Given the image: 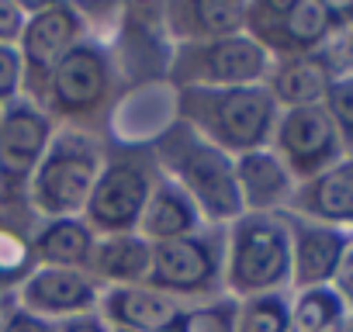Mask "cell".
Here are the masks:
<instances>
[{
  "mask_svg": "<svg viewBox=\"0 0 353 332\" xmlns=\"http://www.w3.org/2000/svg\"><path fill=\"white\" fill-rule=\"evenodd\" d=\"M277 101L267 83L256 87H184L173 90V118L198 132L225 156L267 149L277 125Z\"/></svg>",
  "mask_w": 353,
  "mask_h": 332,
  "instance_id": "cell-1",
  "label": "cell"
},
{
  "mask_svg": "<svg viewBox=\"0 0 353 332\" xmlns=\"http://www.w3.org/2000/svg\"><path fill=\"white\" fill-rule=\"evenodd\" d=\"M156 166L166 180H173L201 211L205 225L229 229L236 218H243L239 191H236V166L232 156L205 142L198 132H191L184 121H170L152 142H149Z\"/></svg>",
  "mask_w": 353,
  "mask_h": 332,
  "instance_id": "cell-2",
  "label": "cell"
},
{
  "mask_svg": "<svg viewBox=\"0 0 353 332\" xmlns=\"http://www.w3.org/2000/svg\"><path fill=\"white\" fill-rule=\"evenodd\" d=\"M104 163V138L90 128L56 125L42 163L25 194V208L35 222L52 218H80L94 180Z\"/></svg>",
  "mask_w": 353,
  "mask_h": 332,
  "instance_id": "cell-3",
  "label": "cell"
},
{
  "mask_svg": "<svg viewBox=\"0 0 353 332\" xmlns=\"http://www.w3.org/2000/svg\"><path fill=\"white\" fill-rule=\"evenodd\" d=\"M156 177L159 166L149 142L104 138V163L80 218L94 229L97 239L135 232Z\"/></svg>",
  "mask_w": 353,
  "mask_h": 332,
  "instance_id": "cell-4",
  "label": "cell"
},
{
  "mask_svg": "<svg viewBox=\"0 0 353 332\" xmlns=\"http://www.w3.org/2000/svg\"><path fill=\"white\" fill-rule=\"evenodd\" d=\"M291 291V236L281 215H243L225 229V294L236 301Z\"/></svg>",
  "mask_w": 353,
  "mask_h": 332,
  "instance_id": "cell-5",
  "label": "cell"
},
{
  "mask_svg": "<svg viewBox=\"0 0 353 332\" xmlns=\"http://www.w3.org/2000/svg\"><path fill=\"white\" fill-rule=\"evenodd\" d=\"M118 87H121V80H118L108 42L97 39V35H87L56 66V73L49 80V90H46L42 111L56 125L90 128V121L97 114L111 111V101H114Z\"/></svg>",
  "mask_w": 353,
  "mask_h": 332,
  "instance_id": "cell-6",
  "label": "cell"
},
{
  "mask_svg": "<svg viewBox=\"0 0 353 332\" xmlns=\"http://www.w3.org/2000/svg\"><path fill=\"white\" fill-rule=\"evenodd\" d=\"M149 287L181 301L205 304L225 294V229L205 225L194 236L156 242L149 263Z\"/></svg>",
  "mask_w": 353,
  "mask_h": 332,
  "instance_id": "cell-7",
  "label": "cell"
},
{
  "mask_svg": "<svg viewBox=\"0 0 353 332\" xmlns=\"http://www.w3.org/2000/svg\"><path fill=\"white\" fill-rule=\"evenodd\" d=\"M274 59L246 35L212 39V42H181L170 49L166 66V87H256L267 83Z\"/></svg>",
  "mask_w": 353,
  "mask_h": 332,
  "instance_id": "cell-8",
  "label": "cell"
},
{
  "mask_svg": "<svg viewBox=\"0 0 353 332\" xmlns=\"http://www.w3.org/2000/svg\"><path fill=\"white\" fill-rule=\"evenodd\" d=\"M21 8H25V28L18 39L25 66L21 97L42 107L56 66L66 59L73 45H80L90 35V28L77 4H21Z\"/></svg>",
  "mask_w": 353,
  "mask_h": 332,
  "instance_id": "cell-9",
  "label": "cell"
},
{
  "mask_svg": "<svg viewBox=\"0 0 353 332\" xmlns=\"http://www.w3.org/2000/svg\"><path fill=\"white\" fill-rule=\"evenodd\" d=\"M246 35L274 63L322 52L336 39L325 0H256V4H246Z\"/></svg>",
  "mask_w": 353,
  "mask_h": 332,
  "instance_id": "cell-10",
  "label": "cell"
},
{
  "mask_svg": "<svg viewBox=\"0 0 353 332\" xmlns=\"http://www.w3.org/2000/svg\"><path fill=\"white\" fill-rule=\"evenodd\" d=\"M56 132V121L32 101H14L0 114V211H25V194L35 177V166L46 156V145Z\"/></svg>",
  "mask_w": 353,
  "mask_h": 332,
  "instance_id": "cell-11",
  "label": "cell"
},
{
  "mask_svg": "<svg viewBox=\"0 0 353 332\" xmlns=\"http://www.w3.org/2000/svg\"><path fill=\"white\" fill-rule=\"evenodd\" d=\"M270 149L288 166L294 184H305V180L319 177L336 159H343L336 125H332V118L322 104L281 111L277 125H274V135H270Z\"/></svg>",
  "mask_w": 353,
  "mask_h": 332,
  "instance_id": "cell-12",
  "label": "cell"
},
{
  "mask_svg": "<svg viewBox=\"0 0 353 332\" xmlns=\"http://www.w3.org/2000/svg\"><path fill=\"white\" fill-rule=\"evenodd\" d=\"M101 284L87 270H63V267H35L18 287L4 291L14 304L49 322H66L77 315L97 311Z\"/></svg>",
  "mask_w": 353,
  "mask_h": 332,
  "instance_id": "cell-13",
  "label": "cell"
},
{
  "mask_svg": "<svg viewBox=\"0 0 353 332\" xmlns=\"http://www.w3.org/2000/svg\"><path fill=\"white\" fill-rule=\"evenodd\" d=\"M284 222H288V236H291V291L329 287L346 246L353 242V232L305 222L288 211H284Z\"/></svg>",
  "mask_w": 353,
  "mask_h": 332,
  "instance_id": "cell-14",
  "label": "cell"
},
{
  "mask_svg": "<svg viewBox=\"0 0 353 332\" xmlns=\"http://www.w3.org/2000/svg\"><path fill=\"white\" fill-rule=\"evenodd\" d=\"M288 215L353 232V156L336 159L329 170L294 187Z\"/></svg>",
  "mask_w": 353,
  "mask_h": 332,
  "instance_id": "cell-15",
  "label": "cell"
},
{
  "mask_svg": "<svg viewBox=\"0 0 353 332\" xmlns=\"http://www.w3.org/2000/svg\"><path fill=\"white\" fill-rule=\"evenodd\" d=\"M232 166H236V191H239L243 215H281V211H288L298 184L270 145L236 156Z\"/></svg>",
  "mask_w": 353,
  "mask_h": 332,
  "instance_id": "cell-16",
  "label": "cell"
},
{
  "mask_svg": "<svg viewBox=\"0 0 353 332\" xmlns=\"http://www.w3.org/2000/svg\"><path fill=\"white\" fill-rule=\"evenodd\" d=\"M188 304L173 301L149 284L139 287H104L97 301V315L108 329L121 332H170Z\"/></svg>",
  "mask_w": 353,
  "mask_h": 332,
  "instance_id": "cell-17",
  "label": "cell"
},
{
  "mask_svg": "<svg viewBox=\"0 0 353 332\" xmlns=\"http://www.w3.org/2000/svg\"><path fill=\"white\" fill-rule=\"evenodd\" d=\"M163 28L173 45L181 42H212L246 32V4L239 0H184L159 4Z\"/></svg>",
  "mask_w": 353,
  "mask_h": 332,
  "instance_id": "cell-18",
  "label": "cell"
},
{
  "mask_svg": "<svg viewBox=\"0 0 353 332\" xmlns=\"http://www.w3.org/2000/svg\"><path fill=\"white\" fill-rule=\"evenodd\" d=\"M336 73H343V70H339V63L332 56V45H329L322 52L277 59L270 66L267 90H270V97L277 101L281 111H288V107H312V104L325 101V90L336 80Z\"/></svg>",
  "mask_w": 353,
  "mask_h": 332,
  "instance_id": "cell-19",
  "label": "cell"
},
{
  "mask_svg": "<svg viewBox=\"0 0 353 332\" xmlns=\"http://www.w3.org/2000/svg\"><path fill=\"white\" fill-rule=\"evenodd\" d=\"M205 229V218L198 211V205L176 187L173 180H166L163 174L156 177L152 191H149V201L142 208V218H139V236L156 246V242H173V239H184V236H194Z\"/></svg>",
  "mask_w": 353,
  "mask_h": 332,
  "instance_id": "cell-20",
  "label": "cell"
},
{
  "mask_svg": "<svg viewBox=\"0 0 353 332\" xmlns=\"http://www.w3.org/2000/svg\"><path fill=\"white\" fill-rule=\"evenodd\" d=\"M149 263H152V246L139 232L101 236L94 242L87 273L101 287H139L149 284Z\"/></svg>",
  "mask_w": 353,
  "mask_h": 332,
  "instance_id": "cell-21",
  "label": "cell"
},
{
  "mask_svg": "<svg viewBox=\"0 0 353 332\" xmlns=\"http://www.w3.org/2000/svg\"><path fill=\"white\" fill-rule=\"evenodd\" d=\"M94 229L83 218H52L39 222L32 232V256L35 267H63V270H87L94 253Z\"/></svg>",
  "mask_w": 353,
  "mask_h": 332,
  "instance_id": "cell-22",
  "label": "cell"
},
{
  "mask_svg": "<svg viewBox=\"0 0 353 332\" xmlns=\"http://www.w3.org/2000/svg\"><path fill=\"white\" fill-rule=\"evenodd\" d=\"M35 270L32 232H25L11 215L0 211V294L18 287Z\"/></svg>",
  "mask_w": 353,
  "mask_h": 332,
  "instance_id": "cell-23",
  "label": "cell"
},
{
  "mask_svg": "<svg viewBox=\"0 0 353 332\" xmlns=\"http://www.w3.org/2000/svg\"><path fill=\"white\" fill-rule=\"evenodd\" d=\"M236 332H291V298L288 291L256 294L239 301Z\"/></svg>",
  "mask_w": 353,
  "mask_h": 332,
  "instance_id": "cell-24",
  "label": "cell"
},
{
  "mask_svg": "<svg viewBox=\"0 0 353 332\" xmlns=\"http://www.w3.org/2000/svg\"><path fill=\"white\" fill-rule=\"evenodd\" d=\"M343 315L346 308L332 294V287H308V291H294L291 298V332H322Z\"/></svg>",
  "mask_w": 353,
  "mask_h": 332,
  "instance_id": "cell-25",
  "label": "cell"
},
{
  "mask_svg": "<svg viewBox=\"0 0 353 332\" xmlns=\"http://www.w3.org/2000/svg\"><path fill=\"white\" fill-rule=\"evenodd\" d=\"M236 308L239 301L229 294L205 304H188L184 315L176 318L173 332H236Z\"/></svg>",
  "mask_w": 353,
  "mask_h": 332,
  "instance_id": "cell-26",
  "label": "cell"
},
{
  "mask_svg": "<svg viewBox=\"0 0 353 332\" xmlns=\"http://www.w3.org/2000/svg\"><path fill=\"white\" fill-rule=\"evenodd\" d=\"M322 107L329 111V118H332V125H336L343 156H353V70L336 73V80H332L329 90H325Z\"/></svg>",
  "mask_w": 353,
  "mask_h": 332,
  "instance_id": "cell-27",
  "label": "cell"
},
{
  "mask_svg": "<svg viewBox=\"0 0 353 332\" xmlns=\"http://www.w3.org/2000/svg\"><path fill=\"white\" fill-rule=\"evenodd\" d=\"M0 332H59V322L25 311L8 294H0Z\"/></svg>",
  "mask_w": 353,
  "mask_h": 332,
  "instance_id": "cell-28",
  "label": "cell"
},
{
  "mask_svg": "<svg viewBox=\"0 0 353 332\" xmlns=\"http://www.w3.org/2000/svg\"><path fill=\"white\" fill-rule=\"evenodd\" d=\"M21 83H25V66L18 45H0V107L21 101Z\"/></svg>",
  "mask_w": 353,
  "mask_h": 332,
  "instance_id": "cell-29",
  "label": "cell"
},
{
  "mask_svg": "<svg viewBox=\"0 0 353 332\" xmlns=\"http://www.w3.org/2000/svg\"><path fill=\"white\" fill-rule=\"evenodd\" d=\"M329 287H332V294L343 301L346 315H353V242L346 246V253H343V260H339V267H336Z\"/></svg>",
  "mask_w": 353,
  "mask_h": 332,
  "instance_id": "cell-30",
  "label": "cell"
},
{
  "mask_svg": "<svg viewBox=\"0 0 353 332\" xmlns=\"http://www.w3.org/2000/svg\"><path fill=\"white\" fill-rule=\"evenodd\" d=\"M25 28V8L18 0H0V45H18Z\"/></svg>",
  "mask_w": 353,
  "mask_h": 332,
  "instance_id": "cell-31",
  "label": "cell"
},
{
  "mask_svg": "<svg viewBox=\"0 0 353 332\" xmlns=\"http://www.w3.org/2000/svg\"><path fill=\"white\" fill-rule=\"evenodd\" d=\"M59 332H111V329L101 322L97 311H90V315H77V318L59 322Z\"/></svg>",
  "mask_w": 353,
  "mask_h": 332,
  "instance_id": "cell-32",
  "label": "cell"
},
{
  "mask_svg": "<svg viewBox=\"0 0 353 332\" xmlns=\"http://www.w3.org/2000/svg\"><path fill=\"white\" fill-rule=\"evenodd\" d=\"M332 56H336V59L343 56V59H346V66H343V70H353V25L339 35V49H332Z\"/></svg>",
  "mask_w": 353,
  "mask_h": 332,
  "instance_id": "cell-33",
  "label": "cell"
},
{
  "mask_svg": "<svg viewBox=\"0 0 353 332\" xmlns=\"http://www.w3.org/2000/svg\"><path fill=\"white\" fill-rule=\"evenodd\" d=\"M350 332H353V315H350Z\"/></svg>",
  "mask_w": 353,
  "mask_h": 332,
  "instance_id": "cell-34",
  "label": "cell"
},
{
  "mask_svg": "<svg viewBox=\"0 0 353 332\" xmlns=\"http://www.w3.org/2000/svg\"><path fill=\"white\" fill-rule=\"evenodd\" d=\"M111 332H121V329H111Z\"/></svg>",
  "mask_w": 353,
  "mask_h": 332,
  "instance_id": "cell-35",
  "label": "cell"
},
{
  "mask_svg": "<svg viewBox=\"0 0 353 332\" xmlns=\"http://www.w3.org/2000/svg\"><path fill=\"white\" fill-rule=\"evenodd\" d=\"M0 114H4V107H0Z\"/></svg>",
  "mask_w": 353,
  "mask_h": 332,
  "instance_id": "cell-36",
  "label": "cell"
},
{
  "mask_svg": "<svg viewBox=\"0 0 353 332\" xmlns=\"http://www.w3.org/2000/svg\"><path fill=\"white\" fill-rule=\"evenodd\" d=\"M170 332H173V329H170Z\"/></svg>",
  "mask_w": 353,
  "mask_h": 332,
  "instance_id": "cell-37",
  "label": "cell"
}]
</instances>
